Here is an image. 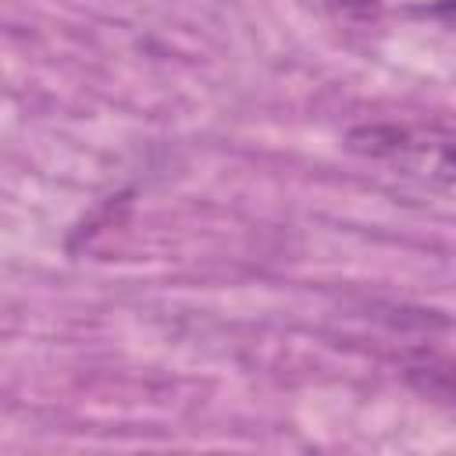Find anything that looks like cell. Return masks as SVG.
<instances>
[{
    "label": "cell",
    "instance_id": "cell-2",
    "mask_svg": "<svg viewBox=\"0 0 456 456\" xmlns=\"http://www.w3.org/2000/svg\"><path fill=\"white\" fill-rule=\"evenodd\" d=\"M413 385H420L428 395H438V399H449L456 403V360H431V363H420L410 370Z\"/></svg>",
    "mask_w": 456,
    "mask_h": 456
},
{
    "label": "cell",
    "instance_id": "cell-4",
    "mask_svg": "<svg viewBox=\"0 0 456 456\" xmlns=\"http://www.w3.org/2000/svg\"><path fill=\"white\" fill-rule=\"evenodd\" d=\"M328 4L338 7V11H346V14H363V11H374L385 0H328Z\"/></svg>",
    "mask_w": 456,
    "mask_h": 456
},
{
    "label": "cell",
    "instance_id": "cell-1",
    "mask_svg": "<svg viewBox=\"0 0 456 456\" xmlns=\"http://www.w3.org/2000/svg\"><path fill=\"white\" fill-rule=\"evenodd\" d=\"M346 153L392 167L395 175L456 185V125L420 118H374L342 135Z\"/></svg>",
    "mask_w": 456,
    "mask_h": 456
},
{
    "label": "cell",
    "instance_id": "cell-3",
    "mask_svg": "<svg viewBox=\"0 0 456 456\" xmlns=\"http://www.w3.org/2000/svg\"><path fill=\"white\" fill-rule=\"evenodd\" d=\"M424 14L428 18H438L445 25H456V0H435V4L424 7Z\"/></svg>",
    "mask_w": 456,
    "mask_h": 456
}]
</instances>
